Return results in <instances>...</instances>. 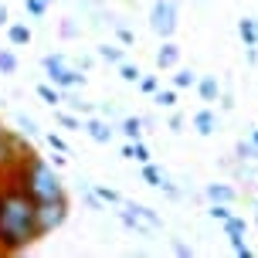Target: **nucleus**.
<instances>
[{"mask_svg": "<svg viewBox=\"0 0 258 258\" xmlns=\"http://www.w3.org/2000/svg\"><path fill=\"white\" fill-rule=\"evenodd\" d=\"M44 234L38 228V201L17 183L0 190V248L4 255H17L41 241Z\"/></svg>", "mask_w": 258, "mask_h": 258, "instance_id": "f257e3e1", "label": "nucleus"}, {"mask_svg": "<svg viewBox=\"0 0 258 258\" xmlns=\"http://www.w3.org/2000/svg\"><path fill=\"white\" fill-rule=\"evenodd\" d=\"M11 183H17L21 190H27L34 201H38V204H44V201H61V197H64L61 177H58V173H54V170L48 167L38 153L24 156V160L14 167Z\"/></svg>", "mask_w": 258, "mask_h": 258, "instance_id": "f03ea898", "label": "nucleus"}, {"mask_svg": "<svg viewBox=\"0 0 258 258\" xmlns=\"http://www.w3.org/2000/svg\"><path fill=\"white\" fill-rule=\"evenodd\" d=\"M41 68H44L48 82H51V85H58V89H75V85H85V75H82L78 68H72L61 54H44V58H41Z\"/></svg>", "mask_w": 258, "mask_h": 258, "instance_id": "7ed1b4c3", "label": "nucleus"}, {"mask_svg": "<svg viewBox=\"0 0 258 258\" xmlns=\"http://www.w3.org/2000/svg\"><path fill=\"white\" fill-rule=\"evenodd\" d=\"M34 150L31 146H24V140L17 136V133H11V129L0 126V177H11L14 167L24 160V156H31Z\"/></svg>", "mask_w": 258, "mask_h": 258, "instance_id": "20e7f679", "label": "nucleus"}, {"mask_svg": "<svg viewBox=\"0 0 258 258\" xmlns=\"http://www.w3.org/2000/svg\"><path fill=\"white\" fill-rule=\"evenodd\" d=\"M150 31H153L156 38H170L177 31V0H153Z\"/></svg>", "mask_w": 258, "mask_h": 258, "instance_id": "39448f33", "label": "nucleus"}, {"mask_svg": "<svg viewBox=\"0 0 258 258\" xmlns=\"http://www.w3.org/2000/svg\"><path fill=\"white\" fill-rule=\"evenodd\" d=\"M64 218H68V197L38 204V228H41V234H51L54 228H61Z\"/></svg>", "mask_w": 258, "mask_h": 258, "instance_id": "423d86ee", "label": "nucleus"}, {"mask_svg": "<svg viewBox=\"0 0 258 258\" xmlns=\"http://www.w3.org/2000/svg\"><path fill=\"white\" fill-rule=\"evenodd\" d=\"M82 129H85V133H89V136H92L95 143H112V136H116L112 122H109L105 116H95V112H92V116L85 119V122H82Z\"/></svg>", "mask_w": 258, "mask_h": 258, "instance_id": "0eeeda50", "label": "nucleus"}, {"mask_svg": "<svg viewBox=\"0 0 258 258\" xmlns=\"http://www.w3.org/2000/svg\"><path fill=\"white\" fill-rule=\"evenodd\" d=\"M190 122H194V129H197L201 136H214V133L221 129V119H218V112H214V109H197Z\"/></svg>", "mask_w": 258, "mask_h": 258, "instance_id": "6e6552de", "label": "nucleus"}, {"mask_svg": "<svg viewBox=\"0 0 258 258\" xmlns=\"http://www.w3.org/2000/svg\"><path fill=\"white\" fill-rule=\"evenodd\" d=\"M177 64H180V48H177L170 38H163V48L156 51V68L167 72V68H177Z\"/></svg>", "mask_w": 258, "mask_h": 258, "instance_id": "1a4fd4ad", "label": "nucleus"}, {"mask_svg": "<svg viewBox=\"0 0 258 258\" xmlns=\"http://www.w3.org/2000/svg\"><path fill=\"white\" fill-rule=\"evenodd\" d=\"M197 92H201L204 102H218V95H221L218 75H197Z\"/></svg>", "mask_w": 258, "mask_h": 258, "instance_id": "9d476101", "label": "nucleus"}, {"mask_svg": "<svg viewBox=\"0 0 258 258\" xmlns=\"http://www.w3.org/2000/svg\"><path fill=\"white\" fill-rule=\"evenodd\" d=\"M207 197L211 201H218V204H234V187L231 183H207Z\"/></svg>", "mask_w": 258, "mask_h": 258, "instance_id": "9b49d317", "label": "nucleus"}, {"mask_svg": "<svg viewBox=\"0 0 258 258\" xmlns=\"http://www.w3.org/2000/svg\"><path fill=\"white\" fill-rule=\"evenodd\" d=\"M7 38H11V44H17V48H24V44H31V38H34V31L27 24H7Z\"/></svg>", "mask_w": 258, "mask_h": 258, "instance_id": "f8f14e48", "label": "nucleus"}, {"mask_svg": "<svg viewBox=\"0 0 258 258\" xmlns=\"http://www.w3.org/2000/svg\"><path fill=\"white\" fill-rule=\"evenodd\" d=\"M238 34L245 41V48L248 44H258V21L255 17H241V21H238Z\"/></svg>", "mask_w": 258, "mask_h": 258, "instance_id": "ddd939ff", "label": "nucleus"}, {"mask_svg": "<svg viewBox=\"0 0 258 258\" xmlns=\"http://www.w3.org/2000/svg\"><path fill=\"white\" fill-rule=\"evenodd\" d=\"M34 92H38L41 102H48V105H61V89H58V85H51V82H41Z\"/></svg>", "mask_w": 258, "mask_h": 258, "instance_id": "4468645a", "label": "nucleus"}, {"mask_svg": "<svg viewBox=\"0 0 258 258\" xmlns=\"http://www.w3.org/2000/svg\"><path fill=\"white\" fill-rule=\"evenodd\" d=\"M140 177H143L146 183H150V187H160L167 173H163V170H160V167L153 163V160H150V163H140Z\"/></svg>", "mask_w": 258, "mask_h": 258, "instance_id": "2eb2a0df", "label": "nucleus"}, {"mask_svg": "<svg viewBox=\"0 0 258 258\" xmlns=\"http://www.w3.org/2000/svg\"><path fill=\"white\" fill-rule=\"evenodd\" d=\"M126 204H129V201H126ZM129 207H133V211L140 214V221L146 224V228H153V231H156V228H163V221L156 218V211H153V207H146V204H129Z\"/></svg>", "mask_w": 258, "mask_h": 258, "instance_id": "dca6fc26", "label": "nucleus"}, {"mask_svg": "<svg viewBox=\"0 0 258 258\" xmlns=\"http://www.w3.org/2000/svg\"><path fill=\"white\" fill-rule=\"evenodd\" d=\"M119 129H122V136H126V140H143V119L140 116H126Z\"/></svg>", "mask_w": 258, "mask_h": 258, "instance_id": "f3484780", "label": "nucleus"}, {"mask_svg": "<svg viewBox=\"0 0 258 258\" xmlns=\"http://www.w3.org/2000/svg\"><path fill=\"white\" fill-rule=\"evenodd\" d=\"M99 58H102L105 64H119V61H126V54H122V48H119V44H99Z\"/></svg>", "mask_w": 258, "mask_h": 258, "instance_id": "a211bd4d", "label": "nucleus"}, {"mask_svg": "<svg viewBox=\"0 0 258 258\" xmlns=\"http://www.w3.org/2000/svg\"><path fill=\"white\" fill-rule=\"evenodd\" d=\"M92 190L99 194V201H102L105 207L112 204V207H119L122 204V197H119V190H112V187H102V183H92Z\"/></svg>", "mask_w": 258, "mask_h": 258, "instance_id": "6ab92c4d", "label": "nucleus"}, {"mask_svg": "<svg viewBox=\"0 0 258 258\" xmlns=\"http://www.w3.org/2000/svg\"><path fill=\"white\" fill-rule=\"evenodd\" d=\"M245 231H248V221L245 218L231 214V218L224 221V238H238V234H245Z\"/></svg>", "mask_w": 258, "mask_h": 258, "instance_id": "aec40b11", "label": "nucleus"}, {"mask_svg": "<svg viewBox=\"0 0 258 258\" xmlns=\"http://www.w3.org/2000/svg\"><path fill=\"white\" fill-rule=\"evenodd\" d=\"M153 102L163 105V109H173V105H177V89H156L153 92Z\"/></svg>", "mask_w": 258, "mask_h": 258, "instance_id": "412c9836", "label": "nucleus"}, {"mask_svg": "<svg viewBox=\"0 0 258 258\" xmlns=\"http://www.w3.org/2000/svg\"><path fill=\"white\" fill-rule=\"evenodd\" d=\"M116 68H119V78H122V82H129V85H136V82H140V75H143L140 68H136V64H129V61H119Z\"/></svg>", "mask_w": 258, "mask_h": 258, "instance_id": "4be33fe9", "label": "nucleus"}, {"mask_svg": "<svg viewBox=\"0 0 258 258\" xmlns=\"http://www.w3.org/2000/svg\"><path fill=\"white\" fill-rule=\"evenodd\" d=\"M234 153H238V160L245 163V160H258V143H251V140H241L238 146H234Z\"/></svg>", "mask_w": 258, "mask_h": 258, "instance_id": "5701e85b", "label": "nucleus"}, {"mask_svg": "<svg viewBox=\"0 0 258 258\" xmlns=\"http://www.w3.org/2000/svg\"><path fill=\"white\" fill-rule=\"evenodd\" d=\"M0 72H4V75H14V72H17V54H14L11 48L0 51Z\"/></svg>", "mask_w": 258, "mask_h": 258, "instance_id": "b1692460", "label": "nucleus"}, {"mask_svg": "<svg viewBox=\"0 0 258 258\" xmlns=\"http://www.w3.org/2000/svg\"><path fill=\"white\" fill-rule=\"evenodd\" d=\"M190 85H197V75H194L190 68H180L173 75V89H190Z\"/></svg>", "mask_w": 258, "mask_h": 258, "instance_id": "393cba45", "label": "nucleus"}, {"mask_svg": "<svg viewBox=\"0 0 258 258\" xmlns=\"http://www.w3.org/2000/svg\"><path fill=\"white\" fill-rule=\"evenodd\" d=\"M207 218H214V221H224L231 218V204H218V201H211V211H207Z\"/></svg>", "mask_w": 258, "mask_h": 258, "instance_id": "a878e982", "label": "nucleus"}, {"mask_svg": "<svg viewBox=\"0 0 258 258\" xmlns=\"http://www.w3.org/2000/svg\"><path fill=\"white\" fill-rule=\"evenodd\" d=\"M54 119H58V122H61L64 129H82V119H78V116H72V112H61L58 105H54Z\"/></svg>", "mask_w": 258, "mask_h": 258, "instance_id": "bb28decb", "label": "nucleus"}, {"mask_svg": "<svg viewBox=\"0 0 258 258\" xmlns=\"http://www.w3.org/2000/svg\"><path fill=\"white\" fill-rule=\"evenodd\" d=\"M133 160H136V163H150V160H153V156H150V146L143 140H133Z\"/></svg>", "mask_w": 258, "mask_h": 258, "instance_id": "cd10ccee", "label": "nucleus"}, {"mask_svg": "<svg viewBox=\"0 0 258 258\" xmlns=\"http://www.w3.org/2000/svg\"><path fill=\"white\" fill-rule=\"evenodd\" d=\"M136 85H140L146 95H153V92L160 89V75H140V82H136Z\"/></svg>", "mask_w": 258, "mask_h": 258, "instance_id": "c85d7f7f", "label": "nucleus"}, {"mask_svg": "<svg viewBox=\"0 0 258 258\" xmlns=\"http://www.w3.org/2000/svg\"><path fill=\"white\" fill-rule=\"evenodd\" d=\"M24 7L31 17H44L48 14V0H24Z\"/></svg>", "mask_w": 258, "mask_h": 258, "instance_id": "c756f323", "label": "nucleus"}, {"mask_svg": "<svg viewBox=\"0 0 258 258\" xmlns=\"http://www.w3.org/2000/svg\"><path fill=\"white\" fill-rule=\"evenodd\" d=\"M228 241H231L234 255H241V258H251V248L245 245V234H238V238H228Z\"/></svg>", "mask_w": 258, "mask_h": 258, "instance_id": "7c9ffc66", "label": "nucleus"}, {"mask_svg": "<svg viewBox=\"0 0 258 258\" xmlns=\"http://www.w3.org/2000/svg\"><path fill=\"white\" fill-rule=\"evenodd\" d=\"M44 140H48V146H51L54 153H68V143H64L61 136H58V133H48V136H44Z\"/></svg>", "mask_w": 258, "mask_h": 258, "instance_id": "2f4dec72", "label": "nucleus"}, {"mask_svg": "<svg viewBox=\"0 0 258 258\" xmlns=\"http://www.w3.org/2000/svg\"><path fill=\"white\" fill-rule=\"evenodd\" d=\"M17 126L24 129L27 136H38V122H34V119H31V116H17Z\"/></svg>", "mask_w": 258, "mask_h": 258, "instance_id": "473e14b6", "label": "nucleus"}, {"mask_svg": "<svg viewBox=\"0 0 258 258\" xmlns=\"http://www.w3.org/2000/svg\"><path fill=\"white\" fill-rule=\"evenodd\" d=\"M116 38H119V44H133V41H136V34H133V31H129V27L116 24Z\"/></svg>", "mask_w": 258, "mask_h": 258, "instance_id": "72a5a7b5", "label": "nucleus"}, {"mask_svg": "<svg viewBox=\"0 0 258 258\" xmlns=\"http://www.w3.org/2000/svg\"><path fill=\"white\" fill-rule=\"evenodd\" d=\"M173 251H177L180 258H190V255H194V248H190V245H183V241H173Z\"/></svg>", "mask_w": 258, "mask_h": 258, "instance_id": "f704fd0d", "label": "nucleus"}, {"mask_svg": "<svg viewBox=\"0 0 258 258\" xmlns=\"http://www.w3.org/2000/svg\"><path fill=\"white\" fill-rule=\"evenodd\" d=\"M183 122H187V119H183L180 112H173V116H170V129H173V133H180V129H183Z\"/></svg>", "mask_w": 258, "mask_h": 258, "instance_id": "c9c22d12", "label": "nucleus"}, {"mask_svg": "<svg viewBox=\"0 0 258 258\" xmlns=\"http://www.w3.org/2000/svg\"><path fill=\"white\" fill-rule=\"evenodd\" d=\"M160 190H167L170 197H173V201H177V197H180V190H177V187H173V183H170L167 177H163V183H160Z\"/></svg>", "mask_w": 258, "mask_h": 258, "instance_id": "e433bc0d", "label": "nucleus"}, {"mask_svg": "<svg viewBox=\"0 0 258 258\" xmlns=\"http://www.w3.org/2000/svg\"><path fill=\"white\" fill-rule=\"evenodd\" d=\"M4 24H11V14H7V7L0 4V27H4Z\"/></svg>", "mask_w": 258, "mask_h": 258, "instance_id": "4c0bfd02", "label": "nucleus"}, {"mask_svg": "<svg viewBox=\"0 0 258 258\" xmlns=\"http://www.w3.org/2000/svg\"><path fill=\"white\" fill-rule=\"evenodd\" d=\"M61 34L64 38H75V24H61Z\"/></svg>", "mask_w": 258, "mask_h": 258, "instance_id": "58836bf2", "label": "nucleus"}, {"mask_svg": "<svg viewBox=\"0 0 258 258\" xmlns=\"http://www.w3.org/2000/svg\"><path fill=\"white\" fill-rule=\"evenodd\" d=\"M122 156H126V160H133V140H126V146H122Z\"/></svg>", "mask_w": 258, "mask_h": 258, "instance_id": "ea45409f", "label": "nucleus"}, {"mask_svg": "<svg viewBox=\"0 0 258 258\" xmlns=\"http://www.w3.org/2000/svg\"><path fill=\"white\" fill-rule=\"evenodd\" d=\"M251 143H258V126H255V129H251Z\"/></svg>", "mask_w": 258, "mask_h": 258, "instance_id": "a19ab883", "label": "nucleus"}, {"mask_svg": "<svg viewBox=\"0 0 258 258\" xmlns=\"http://www.w3.org/2000/svg\"><path fill=\"white\" fill-rule=\"evenodd\" d=\"M255 211H258V201H255Z\"/></svg>", "mask_w": 258, "mask_h": 258, "instance_id": "79ce46f5", "label": "nucleus"}, {"mask_svg": "<svg viewBox=\"0 0 258 258\" xmlns=\"http://www.w3.org/2000/svg\"><path fill=\"white\" fill-rule=\"evenodd\" d=\"M0 255H4V248H0Z\"/></svg>", "mask_w": 258, "mask_h": 258, "instance_id": "37998d69", "label": "nucleus"}, {"mask_svg": "<svg viewBox=\"0 0 258 258\" xmlns=\"http://www.w3.org/2000/svg\"><path fill=\"white\" fill-rule=\"evenodd\" d=\"M48 4H54V0H48Z\"/></svg>", "mask_w": 258, "mask_h": 258, "instance_id": "c03bdc74", "label": "nucleus"}]
</instances>
